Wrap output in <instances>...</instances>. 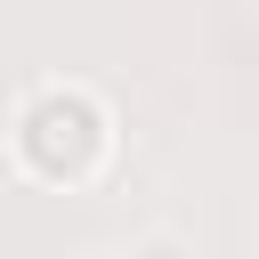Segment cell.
Masks as SVG:
<instances>
[{
  "label": "cell",
  "mask_w": 259,
  "mask_h": 259,
  "mask_svg": "<svg viewBox=\"0 0 259 259\" xmlns=\"http://www.w3.org/2000/svg\"><path fill=\"white\" fill-rule=\"evenodd\" d=\"M16 146H24V162H32L40 178H81V170L97 162V146H105V121H97L89 97L57 89V97H40V105L24 113Z\"/></svg>",
  "instance_id": "6da1fadb"
}]
</instances>
